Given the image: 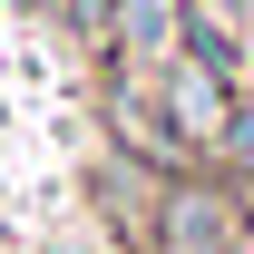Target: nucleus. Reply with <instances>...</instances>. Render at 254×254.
I'll return each mask as SVG.
<instances>
[{
  "instance_id": "obj_1",
  "label": "nucleus",
  "mask_w": 254,
  "mask_h": 254,
  "mask_svg": "<svg viewBox=\"0 0 254 254\" xmlns=\"http://www.w3.org/2000/svg\"><path fill=\"white\" fill-rule=\"evenodd\" d=\"M127 49H137V59H166V49H176V0H127Z\"/></svg>"
},
{
  "instance_id": "obj_2",
  "label": "nucleus",
  "mask_w": 254,
  "mask_h": 254,
  "mask_svg": "<svg viewBox=\"0 0 254 254\" xmlns=\"http://www.w3.org/2000/svg\"><path fill=\"white\" fill-rule=\"evenodd\" d=\"M176 118H186V127H215V68H205V59H176Z\"/></svg>"
},
{
  "instance_id": "obj_3",
  "label": "nucleus",
  "mask_w": 254,
  "mask_h": 254,
  "mask_svg": "<svg viewBox=\"0 0 254 254\" xmlns=\"http://www.w3.org/2000/svg\"><path fill=\"white\" fill-rule=\"evenodd\" d=\"M225 137H235V147H254V118H235V127H225Z\"/></svg>"
},
{
  "instance_id": "obj_4",
  "label": "nucleus",
  "mask_w": 254,
  "mask_h": 254,
  "mask_svg": "<svg viewBox=\"0 0 254 254\" xmlns=\"http://www.w3.org/2000/svg\"><path fill=\"white\" fill-rule=\"evenodd\" d=\"M235 10H254V0H235Z\"/></svg>"
}]
</instances>
